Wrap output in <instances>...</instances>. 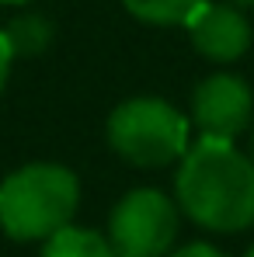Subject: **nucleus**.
<instances>
[{"label": "nucleus", "mask_w": 254, "mask_h": 257, "mask_svg": "<svg viewBox=\"0 0 254 257\" xmlns=\"http://www.w3.org/2000/svg\"><path fill=\"white\" fill-rule=\"evenodd\" d=\"M174 198L181 212L209 233H244L254 226V160L233 139L202 136L178 164Z\"/></svg>", "instance_id": "obj_1"}, {"label": "nucleus", "mask_w": 254, "mask_h": 257, "mask_svg": "<svg viewBox=\"0 0 254 257\" xmlns=\"http://www.w3.org/2000/svg\"><path fill=\"white\" fill-rule=\"evenodd\" d=\"M80 181L63 164H25L0 181V229L11 240H49L73 222Z\"/></svg>", "instance_id": "obj_2"}, {"label": "nucleus", "mask_w": 254, "mask_h": 257, "mask_svg": "<svg viewBox=\"0 0 254 257\" xmlns=\"http://www.w3.org/2000/svg\"><path fill=\"white\" fill-rule=\"evenodd\" d=\"M108 146L132 167H167L188 150V118L160 97H129L108 115Z\"/></svg>", "instance_id": "obj_3"}, {"label": "nucleus", "mask_w": 254, "mask_h": 257, "mask_svg": "<svg viewBox=\"0 0 254 257\" xmlns=\"http://www.w3.org/2000/svg\"><path fill=\"white\" fill-rule=\"evenodd\" d=\"M178 236V205L157 188H136L108 215L115 257H164Z\"/></svg>", "instance_id": "obj_4"}, {"label": "nucleus", "mask_w": 254, "mask_h": 257, "mask_svg": "<svg viewBox=\"0 0 254 257\" xmlns=\"http://www.w3.org/2000/svg\"><path fill=\"white\" fill-rule=\"evenodd\" d=\"M254 118V94L244 77L212 73L192 94V122L202 136L237 139Z\"/></svg>", "instance_id": "obj_5"}, {"label": "nucleus", "mask_w": 254, "mask_h": 257, "mask_svg": "<svg viewBox=\"0 0 254 257\" xmlns=\"http://www.w3.org/2000/svg\"><path fill=\"white\" fill-rule=\"evenodd\" d=\"M188 39L199 56L209 63H237L251 49V21L237 4H199V11L185 21Z\"/></svg>", "instance_id": "obj_6"}, {"label": "nucleus", "mask_w": 254, "mask_h": 257, "mask_svg": "<svg viewBox=\"0 0 254 257\" xmlns=\"http://www.w3.org/2000/svg\"><path fill=\"white\" fill-rule=\"evenodd\" d=\"M39 257H115V250H112L108 236H101L98 229H84V226L70 222L45 240Z\"/></svg>", "instance_id": "obj_7"}, {"label": "nucleus", "mask_w": 254, "mask_h": 257, "mask_svg": "<svg viewBox=\"0 0 254 257\" xmlns=\"http://www.w3.org/2000/svg\"><path fill=\"white\" fill-rule=\"evenodd\" d=\"M132 18L146 25H185L202 0H122Z\"/></svg>", "instance_id": "obj_8"}, {"label": "nucleus", "mask_w": 254, "mask_h": 257, "mask_svg": "<svg viewBox=\"0 0 254 257\" xmlns=\"http://www.w3.org/2000/svg\"><path fill=\"white\" fill-rule=\"evenodd\" d=\"M7 42L14 49V59L18 56H39L45 45L52 42V25L39 14H21L18 21H11Z\"/></svg>", "instance_id": "obj_9"}, {"label": "nucleus", "mask_w": 254, "mask_h": 257, "mask_svg": "<svg viewBox=\"0 0 254 257\" xmlns=\"http://www.w3.org/2000/svg\"><path fill=\"white\" fill-rule=\"evenodd\" d=\"M11 63H14V49H11V42H7V32H0V90L7 87Z\"/></svg>", "instance_id": "obj_10"}, {"label": "nucleus", "mask_w": 254, "mask_h": 257, "mask_svg": "<svg viewBox=\"0 0 254 257\" xmlns=\"http://www.w3.org/2000/svg\"><path fill=\"white\" fill-rule=\"evenodd\" d=\"M171 257H223L212 243H188V247H181V250H174Z\"/></svg>", "instance_id": "obj_11"}, {"label": "nucleus", "mask_w": 254, "mask_h": 257, "mask_svg": "<svg viewBox=\"0 0 254 257\" xmlns=\"http://www.w3.org/2000/svg\"><path fill=\"white\" fill-rule=\"evenodd\" d=\"M230 4H237V7H254V0H230Z\"/></svg>", "instance_id": "obj_12"}, {"label": "nucleus", "mask_w": 254, "mask_h": 257, "mask_svg": "<svg viewBox=\"0 0 254 257\" xmlns=\"http://www.w3.org/2000/svg\"><path fill=\"white\" fill-rule=\"evenodd\" d=\"M0 4H32V0H0Z\"/></svg>", "instance_id": "obj_13"}, {"label": "nucleus", "mask_w": 254, "mask_h": 257, "mask_svg": "<svg viewBox=\"0 0 254 257\" xmlns=\"http://www.w3.org/2000/svg\"><path fill=\"white\" fill-rule=\"evenodd\" d=\"M251 160H254V128H251Z\"/></svg>", "instance_id": "obj_14"}, {"label": "nucleus", "mask_w": 254, "mask_h": 257, "mask_svg": "<svg viewBox=\"0 0 254 257\" xmlns=\"http://www.w3.org/2000/svg\"><path fill=\"white\" fill-rule=\"evenodd\" d=\"M244 257H254V247H251V250H247V254H244Z\"/></svg>", "instance_id": "obj_15"}]
</instances>
